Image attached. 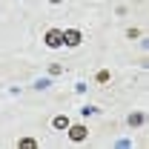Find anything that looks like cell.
Returning <instances> with one entry per match:
<instances>
[{"mask_svg":"<svg viewBox=\"0 0 149 149\" xmlns=\"http://www.w3.org/2000/svg\"><path fill=\"white\" fill-rule=\"evenodd\" d=\"M46 46H49V49H60V46H63V32H60V29H49V32H46Z\"/></svg>","mask_w":149,"mask_h":149,"instance_id":"cell-1","label":"cell"},{"mask_svg":"<svg viewBox=\"0 0 149 149\" xmlns=\"http://www.w3.org/2000/svg\"><path fill=\"white\" fill-rule=\"evenodd\" d=\"M63 43H66V46H77V43H80V32H77V29H66V32H63Z\"/></svg>","mask_w":149,"mask_h":149,"instance_id":"cell-2","label":"cell"},{"mask_svg":"<svg viewBox=\"0 0 149 149\" xmlns=\"http://www.w3.org/2000/svg\"><path fill=\"white\" fill-rule=\"evenodd\" d=\"M69 138H72V141H83V138H86V126H80V123L72 126V123H69Z\"/></svg>","mask_w":149,"mask_h":149,"instance_id":"cell-3","label":"cell"},{"mask_svg":"<svg viewBox=\"0 0 149 149\" xmlns=\"http://www.w3.org/2000/svg\"><path fill=\"white\" fill-rule=\"evenodd\" d=\"M55 129H69V118L66 115H57L55 118Z\"/></svg>","mask_w":149,"mask_h":149,"instance_id":"cell-4","label":"cell"},{"mask_svg":"<svg viewBox=\"0 0 149 149\" xmlns=\"http://www.w3.org/2000/svg\"><path fill=\"white\" fill-rule=\"evenodd\" d=\"M17 146H23V149H35V146H37V141H35V138H20Z\"/></svg>","mask_w":149,"mask_h":149,"instance_id":"cell-5","label":"cell"},{"mask_svg":"<svg viewBox=\"0 0 149 149\" xmlns=\"http://www.w3.org/2000/svg\"><path fill=\"white\" fill-rule=\"evenodd\" d=\"M129 123H132V126H141V123H143V115H141V112L129 115Z\"/></svg>","mask_w":149,"mask_h":149,"instance_id":"cell-6","label":"cell"},{"mask_svg":"<svg viewBox=\"0 0 149 149\" xmlns=\"http://www.w3.org/2000/svg\"><path fill=\"white\" fill-rule=\"evenodd\" d=\"M97 80H100V83H106V80H109V72H106V69H103V72H97Z\"/></svg>","mask_w":149,"mask_h":149,"instance_id":"cell-7","label":"cell"},{"mask_svg":"<svg viewBox=\"0 0 149 149\" xmlns=\"http://www.w3.org/2000/svg\"><path fill=\"white\" fill-rule=\"evenodd\" d=\"M49 3H63V0H49Z\"/></svg>","mask_w":149,"mask_h":149,"instance_id":"cell-8","label":"cell"}]
</instances>
